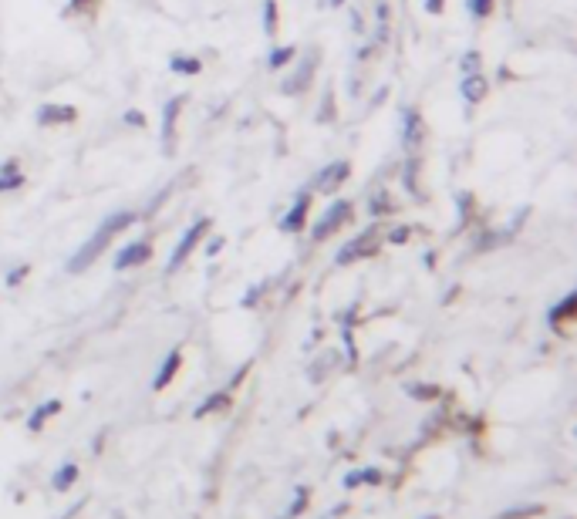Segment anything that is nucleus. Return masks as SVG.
Masks as SVG:
<instances>
[{
	"instance_id": "nucleus-3",
	"label": "nucleus",
	"mask_w": 577,
	"mask_h": 519,
	"mask_svg": "<svg viewBox=\"0 0 577 519\" xmlns=\"http://www.w3.org/2000/svg\"><path fill=\"white\" fill-rule=\"evenodd\" d=\"M206 230H210V220H196L193 226H189V230L183 233V240H179V247L173 250V257H169V273H173L176 267H183L186 257L196 250V243L203 240V233H206Z\"/></svg>"
},
{
	"instance_id": "nucleus-19",
	"label": "nucleus",
	"mask_w": 577,
	"mask_h": 519,
	"mask_svg": "<svg viewBox=\"0 0 577 519\" xmlns=\"http://www.w3.org/2000/svg\"><path fill=\"white\" fill-rule=\"evenodd\" d=\"M291 58H294V48H277L274 54H270V68H281V65H287Z\"/></svg>"
},
{
	"instance_id": "nucleus-28",
	"label": "nucleus",
	"mask_w": 577,
	"mask_h": 519,
	"mask_svg": "<svg viewBox=\"0 0 577 519\" xmlns=\"http://www.w3.org/2000/svg\"><path fill=\"white\" fill-rule=\"evenodd\" d=\"M81 4H85V0H71V11H78Z\"/></svg>"
},
{
	"instance_id": "nucleus-1",
	"label": "nucleus",
	"mask_w": 577,
	"mask_h": 519,
	"mask_svg": "<svg viewBox=\"0 0 577 519\" xmlns=\"http://www.w3.org/2000/svg\"><path fill=\"white\" fill-rule=\"evenodd\" d=\"M132 223H135V216H132V213H112V216H108V220L92 233V240H88L85 247H81V250L75 253V260L68 263V270H71V273L88 270L98 257H102V250L108 247V243H112V236H115V233H122L125 226H132Z\"/></svg>"
},
{
	"instance_id": "nucleus-13",
	"label": "nucleus",
	"mask_w": 577,
	"mask_h": 519,
	"mask_svg": "<svg viewBox=\"0 0 577 519\" xmlns=\"http://www.w3.org/2000/svg\"><path fill=\"white\" fill-rule=\"evenodd\" d=\"M179 364H183V358H179V351H173L166 358V364H162V371H159V378H156V388H166L169 381H173V375L179 371Z\"/></svg>"
},
{
	"instance_id": "nucleus-16",
	"label": "nucleus",
	"mask_w": 577,
	"mask_h": 519,
	"mask_svg": "<svg viewBox=\"0 0 577 519\" xmlns=\"http://www.w3.org/2000/svg\"><path fill=\"white\" fill-rule=\"evenodd\" d=\"M58 402H48V405H44V408H38V412H34L31 415V429H41V422H44V418H48V415H54V412H58Z\"/></svg>"
},
{
	"instance_id": "nucleus-10",
	"label": "nucleus",
	"mask_w": 577,
	"mask_h": 519,
	"mask_svg": "<svg viewBox=\"0 0 577 519\" xmlns=\"http://www.w3.org/2000/svg\"><path fill=\"white\" fill-rule=\"evenodd\" d=\"M308 78H311V61H301L294 78H284V91L287 95H297V91H304V85H308Z\"/></svg>"
},
{
	"instance_id": "nucleus-11",
	"label": "nucleus",
	"mask_w": 577,
	"mask_h": 519,
	"mask_svg": "<svg viewBox=\"0 0 577 519\" xmlns=\"http://www.w3.org/2000/svg\"><path fill=\"white\" fill-rule=\"evenodd\" d=\"M463 95H466V102H483V98H486V81L480 75H466Z\"/></svg>"
},
{
	"instance_id": "nucleus-20",
	"label": "nucleus",
	"mask_w": 577,
	"mask_h": 519,
	"mask_svg": "<svg viewBox=\"0 0 577 519\" xmlns=\"http://www.w3.org/2000/svg\"><path fill=\"white\" fill-rule=\"evenodd\" d=\"M358 482H378V472L375 469H365V472H358V476H348L345 479V486H358Z\"/></svg>"
},
{
	"instance_id": "nucleus-5",
	"label": "nucleus",
	"mask_w": 577,
	"mask_h": 519,
	"mask_svg": "<svg viewBox=\"0 0 577 519\" xmlns=\"http://www.w3.org/2000/svg\"><path fill=\"white\" fill-rule=\"evenodd\" d=\"M308 209H311V196L301 193V196H297L294 209L281 220V230H284V233H301V230H304V220H308Z\"/></svg>"
},
{
	"instance_id": "nucleus-22",
	"label": "nucleus",
	"mask_w": 577,
	"mask_h": 519,
	"mask_svg": "<svg viewBox=\"0 0 577 519\" xmlns=\"http://www.w3.org/2000/svg\"><path fill=\"white\" fill-rule=\"evenodd\" d=\"M463 68H466V75H480V54H466L463 58Z\"/></svg>"
},
{
	"instance_id": "nucleus-17",
	"label": "nucleus",
	"mask_w": 577,
	"mask_h": 519,
	"mask_svg": "<svg viewBox=\"0 0 577 519\" xmlns=\"http://www.w3.org/2000/svg\"><path fill=\"white\" fill-rule=\"evenodd\" d=\"M264 31L267 34L277 31V7H274V0H267V4H264Z\"/></svg>"
},
{
	"instance_id": "nucleus-12",
	"label": "nucleus",
	"mask_w": 577,
	"mask_h": 519,
	"mask_svg": "<svg viewBox=\"0 0 577 519\" xmlns=\"http://www.w3.org/2000/svg\"><path fill=\"white\" fill-rule=\"evenodd\" d=\"M179 108H183V98H173V102L166 105V112H162V139H173V122L179 115Z\"/></svg>"
},
{
	"instance_id": "nucleus-2",
	"label": "nucleus",
	"mask_w": 577,
	"mask_h": 519,
	"mask_svg": "<svg viewBox=\"0 0 577 519\" xmlns=\"http://www.w3.org/2000/svg\"><path fill=\"white\" fill-rule=\"evenodd\" d=\"M348 216H351V203H345V199L331 203V206H328V213H324L321 220L314 223V240H328L331 233L341 230V226L348 223Z\"/></svg>"
},
{
	"instance_id": "nucleus-14",
	"label": "nucleus",
	"mask_w": 577,
	"mask_h": 519,
	"mask_svg": "<svg viewBox=\"0 0 577 519\" xmlns=\"http://www.w3.org/2000/svg\"><path fill=\"white\" fill-rule=\"evenodd\" d=\"M75 479H78V466H71V462H68V466H61V469H58V476H54L51 486L58 489V493H65V489H68Z\"/></svg>"
},
{
	"instance_id": "nucleus-23",
	"label": "nucleus",
	"mask_w": 577,
	"mask_h": 519,
	"mask_svg": "<svg viewBox=\"0 0 577 519\" xmlns=\"http://www.w3.org/2000/svg\"><path fill=\"white\" fill-rule=\"evenodd\" d=\"M17 186H21V176H17V172L14 176H0V193H11Z\"/></svg>"
},
{
	"instance_id": "nucleus-9",
	"label": "nucleus",
	"mask_w": 577,
	"mask_h": 519,
	"mask_svg": "<svg viewBox=\"0 0 577 519\" xmlns=\"http://www.w3.org/2000/svg\"><path fill=\"white\" fill-rule=\"evenodd\" d=\"M75 118V108L68 105H44L38 112V122L41 125H58V122H71Z\"/></svg>"
},
{
	"instance_id": "nucleus-8",
	"label": "nucleus",
	"mask_w": 577,
	"mask_h": 519,
	"mask_svg": "<svg viewBox=\"0 0 577 519\" xmlns=\"http://www.w3.org/2000/svg\"><path fill=\"white\" fill-rule=\"evenodd\" d=\"M402 118H405V132H402V142H405V149H412L419 139V132H422V118L416 108H402Z\"/></svg>"
},
{
	"instance_id": "nucleus-21",
	"label": "nucleus",
	"mask_w": 577,
	"mask_h": 519,
	"mask_svg": "<svg viewBox=\"0 0 577 519\" xmlns=\"http://www.w3.org/2000/svg\"><path fill=\"white\" fill-rule=\"evenodd\" d=\"M470 11L473 17H486L493 11V0H470Z\"/></svg>"
},
{
	"instance_id": "nucleus-7",
	"label": "nucleus",
	"mask_w": 577,
	"mask_h": 519,
	"mask_svg": "<svg viewBox=\"0 0 577 519\" xmlns=\"http://www.w3.org/2000/svg\"><path fill=\"white\" fill-rule=\"evenodd\" d=\"M372 247H375V233L358 236V240H351L348 247L338 253V263H351L355 257H362V253H372Z\"/></svg>"
},
{
	"instance_id": "nucleus-6",
	"label": "nucleus",
	"mask_w": 577,
	"mask_h": 519,
	"mask_svg": "<svg viewBox=\"0 0 577 519\" xmlns=\"http://www.w3.org/2000/svg\"><path fill=\"white\" fill-rule=\"evenodd\" d=\"M348 172H351L348 162H331V166L318 176V189L321 193H338V186L348 179Z\"/></svg>"
},
{
	"instance_id": "nucleus-26",
	"label": "nucleus",
	"mask_w": 577,
	"mask_h": 519,
	"mask_svg": "<svg viewBox=\"0 0 577 519\" xmlns=\"http://www.w3.org/2000/svg\"><path fill=\"white\" fill-rule=\"evenodd\" d=\"M426 11H429V14H439V11H443V0H426Z\"/></svg>"
},
{
	"instance_id": "nucleus-24",
	"label": "nucleus",
	"mask_w": 577,
	"mask_h": 519,
	"mask_svg": "<svg viewBox=\"0 0 577 519\" xmlns=\"http://www.w3.org/2000/svg\"><path fill=\"white\" fill-rule=\"evenodd\" d=\"M574 311V294L571 297H567L564 300V304L561 307H557V311H551V321H557V317H567V314H571Z\"/></svg>"
},
{
	"instance_id": "nucleus-25",
	"label": "nucleus",
	"mask_w": 577,
	"mask_h": 519,
	"mask_svg": "<svg viewBox=\"0 0 577 519\" xmlns=\"http://www.w3.org/2000/svg\"><path fill=\"white\" fill-rule=\"evenodd\" d=\"M304 496H308V493H304V489H297V503L291 506V513H287V516H297V513H301V509H304Z\"/></svg>"
},
{
	"instance_id": "nucleus-15",
	"label": "nucleus",
	"mask_w": 577,
	"mask_h": 519,
	"mask_svg": "<svg viewBox=\"0 0 577 519\" xmlns=\"http://www.w3.org/2000/svg\"><path fill=\"white\" fill-rule=\"evenodd\" d=\"M223 405H230V395H227V391H220V395H213V398H210V402H206V405H200V408H196V418L210 415V412H216V408H223Z\"/></svg>"
},
{
	"instance_id": "nucleus-27",
	"label": "nucleus",
	"mask_w": 577,
	"mask_h": 519,
	"mask_svg": "<svg viewBox=\"0 0 577 519\" xmlns=\"http://www.w3.org/2000/svg\"><path fill=\"white\" fill-rule=\"evenodd\" d=\"M405 236H409V230H395V233H392V240H395V243H402Z\"/></svg>"
},
{
	"instance_id": "nucleus-18",
	"label": "nucleus",
	"mask_w": 577,
	"mask_h": 519,
	"mask_svg": "<svg viewBox=\"0 0 577 519\" xmlns=\"http://www.w3.org/2000/svg\"><path fill=\"white\" fill-rule=\"evenodd\" d=\"M173 71H183V75H196V71H200V61H196V58H173Z\"/></svg>"
},
{
	"instance_id": "nucleus-4",
	"label": "nucleus",
	"mask_w": 577,
	"mask_h": 519,
	"mask_svg": "<svg viewBox=\"0 0 577 519\" xmlns=\"http://www.w3.org/2000/svg\"><path fill=\"white\" fill-rule=\"evenodd\" d=\"M152 257V247L149 243H129V247L119 250V257H115V270H132V267H142V263H149Z\"/></svg>"
}]
</instances>
